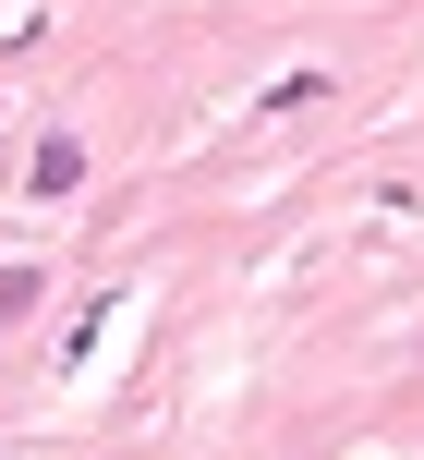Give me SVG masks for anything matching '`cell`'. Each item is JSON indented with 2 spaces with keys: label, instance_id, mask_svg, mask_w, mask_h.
<instances>
[{
  "label": "cell",
  "instance_id": "obj_1",
  "mask_svg": "<svg viewBox=\"0 0 424 460\" xmlns=\"http://www.w3.org/2000/svg\"><path fill=\"white\" fill-rule=\"evenodd\" d=\"M24 182H37V194H73V182H85V146H73V134H49V146H37V170H24Z\"/></svg>",
  "mask_w": 424,
  "mask_h": 460
},
{
  "label": "cell",
  "instance_id": "obj_2",
  "mask_svg": "<svg viewBox=\"0 0 424 460\" xmlns=\"http://www.w3.org/2000/svg\"><path fill=\"white\" fill-rule=\"evenodd\" d=\"M24 303H37V267H0V327H13Z\"/></svg>",
  "mask_w": 424,
  "mask_h": 460
}]
</instances>
